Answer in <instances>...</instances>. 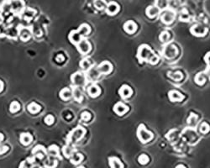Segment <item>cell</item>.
<instances>
[{
	"instance_id": "cell-1",
	"label": "cell",
	"mask_w": 210,
	"mask_h": 168,
	"mask_svg": "<svg viewBox=\"0 0 210 168\" xmlns=\"http://www.w3.org/2000/svg\"><path fill=\"white\" fill-rule=\"evenodd\" d=\"M137 57L140 62H147L152 65L156 64L159 61L157 56L153 53L152 50L147 45H142L139 47Z\"/></svg>"
},
{
	"instance_id": "cell-2",
	"label": "cell",
	"mask_w": 210,
	"mask_h": 168,
	"mask_svg": "<svg viewBox=\"0 0 210 168\" xmlns=\"http://www.w3.org/2000/svg\"><path fill=\"white\" fill-rule=\"evenodd\" d=\"M137 136L142 143H147L153 139V134L147 130L144 125H140L137 130Z\"/></svg>"
},
{
	"instance_id": "cell-3",
	"label": "cell",
	"mask_w": 210,
	"mask_h": 168,
	"mask_svg": "<svg viewBox=\"0 0 210 168\" xmlns=\"http://www.w3.org/2000/svg\"><path fill=\"white\" fill-rule=\"evenodd\" d=\"M85 133H86V130L83 127L79 126L77 128L74 129L69 134V135L67 136V140L69 143H76L79 141L84 136Z\"/></svg>"
},
{
	"instance_id": "cell-4",
	"label": "cell",
	"mask_w": 210,
	"mask_h": 168,
	"mask_svg": "<svg viewBox=\"0 0 210 168\" xmlns=\"http://www.w3.org/2000/svg\"><path fill=\"white\" fill-rule=\"evenodd\" d=\"M176 14L172 9H166L161 14V20L166 25H170L173 22Z\"/></svg>"
},
{
	"instance_id": "cell-5",
	"label": "cell",
	"mask_w": 210,
	"mask_h": 168,
	"mask_svg": "<svg viewBox=\"0 0 210 168\" xmlns=\"http://www.w3.org/2000/svg\"><path fill=\"white\" fill-rule=\"evenodd\" d=\"M208 30L209 29L207 27L203 26L202 25H199V24H197V25H193L190 31L191 33L197 37H203L206 35V34L208 33Z\"/></svg>"
},
{
	"instance_id": "cell-6",
	"label": "cell",
	"mask_w": 210,
	"mask_h": 168,
	"mask_svg": "<svg viewBox=\"0 0 210 168\" xmlns=\"http://www.w3.org/2000/svg\"><path fill=\"white\" fill-rule=\"evenodd\" d=\"M177 53H178V50L177 46L172 44L167 45L163 50V56L167 59H172L177 55Z\"/></svg>"
},
{
	"instance_id": "cell-7",
	"label": "cell",
	"mask_w": 210,
	"mask_h": 168,
	"mask_svg": "<svg viewBox=\"0 0 210 168\" xmlns=\"http://www.w3.org/2000/svg\"><path fill=\"white\" fill-rule=\"evenodd\" d=\"M87 82V77L83 72H76L72 76V83L77 86H83Z\"/></svg>"
},
{
	"instance_id": "cell-8",
	"label": "cell",
	"mask_w": 210,
	"mask_h": 168,
	"mask_svg": "<svg viewBox=\"0 0 210 168\" xmlns=\"http://www.w3.org/2000/svg\"><path fill=\"white\" fill-rule=\"evenodd\" d=\"M182 137L184 138V140L187 142L188 141H196V139L198 138L197 133L193 129V127L190 128H187L185 129L182 131Z\"/></svg>"
},
{
	"instance_id": "cell-9",
	"label": "cell",
	"mask_w": 210,
	"mask_h": 168,
	"mask_svg": "<svg viewBox=\"0 0 210 168\" xmlns=\"http://www.w3.org/2000/svg\"><path fill=\"white\" fill-rule=\"evenodd\" d=\"M76 46L77 47L78 51L81 54L85 55V54H88L91 51V45H90V43L87 40H84V39L83 40L82 39Z\"/></svg>"
},
{
	"instance_id": "cell-10",
	"label": "cell",
	"mask_w": 210,
	"mask_h": 168,
	"mask_svg": "<svg viewBox=\"0 0 210 168\" xmlns=\"http://www.w3.org/2000/svg\"><path fill=\"white\" fill-rule=\"evenodd\" d=\"M97 69L98 70V72L100 74H109L113 70V66L110 62H109L108 61L103 62L98 65V67H97Z\"/></svg>"
},
{
	"instance_id": "cell-11",
	"label": "cell",
	"mask_w": 210,
	"mask_h": 168,
	"mask_svg": "<svg viewBox=\"0 0 210 168\" xmlns=\"http://www.w3.org/2000/svg\"><path fill=\"white\" fill-rule=\"evenodd\" d=\"M119 11V5L116 2H110L107 4L106 7V13L109 15H115Z\"/></svg>"
},
{
	"instance_id": "cell-12",
	"label": "cell",
	"mask_w": 210,
	"mask_h": 168,
	"mask_svg": "<svg viewBox=\"0 0 210 168\" xmlns=\"http://www.w3.org/2000/svg\"><path fill=\"white\" fill-rule=\"evenodd\" d=\"M32 152H33V154H34L37 158H39L40 160H42L43 158L46 156V154H47L46 150L45 149V147L42 146H37L35 147Z\"/></svg>"
},
{
	"instance_id": "cell-13",
	"label": "cell",
	"mask_w": 210,
	"mask_h": 168,
	"mask_svg": "<svg viewBox=\"0 0 210 168\" xmlns=\"http://www.w3.org/2000/svg\"><path fill=\"white\" fill-rule=\"evenodd\" d=\"M168 97L172 102H181L184 98V96L182 93H180L177 90H172L169 92Z\"/></svg>"
},
{
	"instance_id": "cell-14",
	"label": "cell",
	"mask_w": 210,
	"mask_h": 168,
	"mask_svg": "<svg viewBox=\"0 0 210 168\" xmlns=\"http://www.w3.org/2000/svg\"><path fill=\"white\" fill-rule=\"evenodd\" d=\"M129 110V108L123 103H117L114 107V111L118 115H124Z\"/></svg>"
},
{
	"instance_id": "cell-15",
	"label": "cell",
	"mask_w": 210,
	"mask_h": 168,
	"mask_svg": "<svg viewBox=\"0 0 210 168\" xmlns=\"http://www.w3.org/2000/svg\"><path fill=\"white\" fill-rule=\"evenodd\" d=\"M124 30L126 33L128 34H134L135 32L137 30V25L132 20H129L126 22L125 24L124 25Z\"/></svg>"
},
{
	"instance_id": "cell-16",
	"label": "cell",
	"mask_w": 210,
	"mask_h": 168,
	"mask_svg": "<svg viewBox=\"0 0 210 168\" xmlns=\"http://www.w3.org/2000/svg\"><path fill=\"white\" fill-rule=\"evenodd\" d=\"M119 93V95H120L121 98L125 99V98H130L131 96L133 91L130 88V87H129L127 85H124V86L121 87Z\"/></svg>"
},
{
	"instance_id": "cell-17",
	"label": "cell",
	"mask_w": 210,
	"mask_h": 168,
	"mask_svg": "<svg viewBox=\"0 0 210 168\" xmlns=\"http://www.w3.org/2000/svg\"><path fill=\"white\" fill-rule=\"evenodd\" d=\"M88 94H89L90 97H92V98H96V97H98V96L100 94V93H101V89H100V88L98 86V85L93 84V85L90 86L89 88H88Z\"/></svg>"
},
{
	"instance_id": "cell-18",
	"label": "cell",
	"mask_w": 210,
	"mask_h": 168,
	"mask_svg": "<svg viewBox=\"0 0 210 168\" xmlns=\"http://www.w3.org/2000/svg\"><path fill=\"white\" fill-rule=\"evenodd\" d=\"M160 11H161V9L158 8L157 6H149L146 9V15L148 17L154 18V17H156L160 13Z\"/></svg>"
},
{
	"instance_id": "cell-19",
	"label": "cell",
	"mask_w": 210,
	"mask_h": 168,
	"mask_svg": "<svg viewBox=\"0 0 210 168\" xmlns=\"http://www.w3.org/2000/svg\"><path fill=\"white\" fill-rule=\"evenodd\" d=\"M94 65V62L90 59V58H85L80 62V67L83 69L84 71H88Z\"/></svg>"
},
{
	"instance_id": "cell-20",
	"label": "cell",
	"mask_w": 210,
	"mask_h": 168,
	"mask_svg": "<svg viewBox=\"0 0 210 168\" xmlns=\"http://www.w3.org/2000/svg\"><path fill=\"white\" fill-rule=\"evenodd\" d=\"M69 40L72 44L77 45L82 40V36L79 35L77 30H72V31H71L70 35H69Z\"/></svg>"
},
{
	"instance_id": "cell-21",
	"label": "cell",
	"mask_w": 210,
	"mask_h": 168,
	"mask_svg": "<svg viewBox=\"0 0 210 168\" xmlns=\"http://www.w3.org/2000/svg\"><path fill=\"white\" fill-rule=\"evenodd\" d=\"M100 72H98V69H94L93 67H91L88 70V77L91 82H94L99 77Z\"/></svg>"
},
{
	"instance_id": "cell-22",
	"label": "cell",
	"mask_w": 210,
	"mask_h": 168,
	"mask_svg": "<svg viewBox=\"0 0 210 168\" xmlns=\"http://www.w3.org/2000/svg\"><path fill=\"white\" fill-rule=\"evenodd\" d=\"M77 30V32L79 33V35H80L82 37L86 36V35H88L90 33V31H91V28H90V26L88 25H87V24H83L82 25H80V27H79Z\"/></svg>"
},
{
	"instance_id": "cell-23",
	"label": "cell",
	"mask_w": 210,
	"mask_h": 168,
	"mask_svg": "<svg viewBox=\"0 0 210 168\" xmlns=\"http://www.w3.org/2000/svg\"><path fill=\"white\" fill-rule=\"evenodd\" d=\"M12 9L15 13H19L24 8V2L22 0H14L12 2Z\"/></svg>"
},
{
	"instance_id": "cell-24",
	"label": "cell",
	"mask_w": 210,
	"mask_h": 168,
	"mask_svg": "<svg viewBox=\"0 0 210 168\" xmlns=\"http://www.w3.org/2000/svg\"><path fill=\"white\" fill-rule=\"evenodd\" d=\"M31 135L29 133H23L20 135V142L24 146H29L32 141Z\"/></svg>"
},
{
	"instance_id": "cell-25",
	"label": "cell",
	"mask_w": 210,
	"mask_h": 168,
	"mask_svg": "<svg viewBox=\"0 0 210 168\" xmlns=\"http://www.w3.org/2000/svg\"><path fill=\"white\" fill-rule=\"evenodd\" d=\"M20 39L23 41H27L30 39V36H31V33L30 31L26 29V28H23L21 29L20 32Z\"/></svg>"
},
{
	"instance_id": "cell-26",
	"label": "cell",
	"mask_w": 210,
	"mask_h": 168,
	"mask_svg": "<svg viewBox=\"0 0 210 168\" xmlns=\"http://www.w3.org/2000/svg\"><path fill=\"white\" fill-rule=\"evenodd\" d=\"M72 91L69 89V88H63V89L61 91V93H60V97H61V98L63 100L70 99V98H72Z\"/></svg>"
},
{
	"instance_id": "cell-27",
	"label": "cell",
	"mask_w": 210,
	"mask_h": 168,
	"mask_svg": "<svg viewBox=\"0 0 210 168\" xmlns=\"http://www.w3.org/2000/svg\"><path fill=\"white\" fill-rule=\"evenodd\" d=\"M109 161L111 167H124V165L122 164L120 160H119L117 157H109Z\"/></svg>"
},
{
	"instance_id": "cell-28",
	"label": "cell",
	"mask_w": 210,
	"mask_h": 168,
	"mask_svg": "<svg viewBox=\"0 0 210 168\" xmlns=\"http://www.w3.org/2000/svg\"><path fill=\"white\" fill-rule=\"evenodd\" d=\"M70 158H71V161H72V163L74 164V165H77V164H78V163H80L83 161V155H82L81 153L73 152V154L72 155V156Z\"/></svg>"
},
{
	"instance_id": "cell-29",
	"label": "cell",
	"mask_w": 210,
	"mask_h": 168,
	"mask_svg": "<svg viewBox=\"0 0 210 168\" xmlns=\"http://www.w3.org/2000/svg\"><path fill=\"white\" fill-rule=\"evenodd\" d=\"M93 4H94V6L96 7V9H98V10H102V9H106L107 4H108L106 0H94Z\"/></svg>"
},
{
	"instance_id": "cell-30",
	"label": "cell",
	"mask_w": 210,
	"mask_h": 168,
	"mask_svg": "<svg viewBox=\"0 0 210 168\" xmlns=\"http://www.w3.org/2000/svg\"><path fill=\"white\" fill-rule=\"evenodd\" d=\"M72 95H73L74 99L76 100V101H77L79 103L83 101V93H82V92L79 90L78 88H75V89H73Z\"/></svg>"
},
{
	"instance_id": "cell-31",
	"label": "cell",
	"mask_w": 210,
	"mask_h": 168,
	"mask_svg": "<svg viewBox=\"0 0 210 168\" xmlns=\"http://www.w3.org/2000/svg\"><path fill=\"white\" fill-rule=\"evenodd\" d=\"M195 83L198 84V85H203L205 83V80H206V78H205V75L203 73H202V72H199V73H198L197 75H196V77H195Z\"/></svg>"
},
{
	"instance_id": "cell-32",
	"label": "cell",
	"mask_w": 210,
	"mask_h": 168,
	"mask_svg": "<svg viewBox=\"0 0 210 168\" xmlns=\"http://www.w3.org/2000/svg\"><path fill=\"white\" fill-rule=\"evenodd\" d=\"M197 121H198V116H197V114H191L190 116L188 117V120H187V123H188V125L190 127H193L194 125H196Z\"/></svg>"
},
{
	"instance_id": "cell-33",
	"label": "cell",
	"mask_w": 210,
	"mask_h": 168,
	"mask_svg": "<svg viewBox=\"0 0 210 168\" xmlns=\"http://www.w3.org/2000/svg\"><path fill=\"white\" fill-rule=\"evenodd\" d=\"M74 151H74L73 148H72V147H71V146H67L64 147V148H63V150H62L63 155L65 156V157H67V158L71 157V156H72V155L73 154Z\"/></svg>"
},
{
	"instance_id": "cell-34",
	"label": "cell",
	"mask_w": 210,
	"mask_h": 168,
	"mask_svg": "<svg viewBox=\"0 0 210 168\" xmlns=\"http://www.w3.org/2000/svg\"><path fill=\"white\" fill-rule=\"evenodd\" d=\"M28 110L30 111L31 114H36L41 110V106L35 104V103H31L28 106Z\"/></svg>"
},
{
	"instance_id": "cell-35",
	"label": "cell",
	"mask_w": 210,
	"mask_h": 168,
	"mask_svg": "<svg viewBox=\"0 0 210 168\" xmlns=\"http://www.w3.org/2000/svg\"><path fill=\"white\" fill-rule=\"evenodd\" d=\"M49 154L53 157H60L59 156V148L56 146H51L49 147Z\"/></svg>"
},
{
	"instance_id": "cell-36",
	"label": "cell",
	"mask_w": 210,
	"mask_h": 168,
	"mask_svg": "<svg viewBox=\"0 0 210 168\" xmlns=\"http://www.w3.org/2000/svg\"><path fill=\"white\" fill-rule=\"evenodd\" d=\"M169 4L168 0H156V6H157L160 9H165Z\"/></svg>"
},
{
	"instance_id": "cell-37",
	"label": "cell",
	"mask_w": 210,
	"mask_h": 168,
	"mask_svg": "<svg viewBox=\"0 0 210 168\" xmlns=\"http://www.w3.org/2000/svg\"><path fill=\"white\" fill-rule=\"evenodd\" d=\"M56 165H57V161L54 159L53 156H51L45 163V166L48 167H56Z\"/></svg>"
},
{
	"instance_id": "cell-38",
	"label": "cell",
	"mask_w": 210,
	"mask_h": 168,
	"mask_svg": "<svg viewBox=\"0 0 210 168\" xmlns=\"http://www.w3.org/2000/svg\"><path fill=\"white\" fill-rule=\"evenodd\" d=\"M210 130V126L207 124V123H202L199 126V131L202 134H207L208 132Z\"/></svg>"
},
{
	"instance_id": "cell-39",
	"label": "cell",
	"mask_w": 210,
	"mask_h": 168,
	"mask_svg": "<svg viewBox=\"0 0 210 168\" xmlns=\"http://www.w3.org/2000/svg\"><path fill=\"white\" fill-rule=\"evenodd\" d=\"M20 105L18 102L14 101L13 103H11L10 107H9V110L11 113H16L17 111L20 110Z\"/></svg>"
},
{
	"instance_id": "cell-40",
	"label": "cell",
	"mask_w": 210,
	"mask_h": 168,
	"mask_svg": "<svg viewBox=\"0 0 210 168\" xmlns=\"http://www.w3.org/2000/svg\"><path fill=\"white\" fill-rule=\"evenodd\" d=\"M168 76L170 77H172L173 80H175V81H177V82H178V81H180L181 79L182 78V73L180 72H173V73L169 72Z\"/></svg>"
},
{
	"instance_id": "cell-41",
	"label": "cell",
	"mask_w": 210,
	"mask_h": 168,
	"mask_svg": "<svg viewBox=\"0 0 210 168\" xmlns=\"http://www.w3.org/2000/svg\"><path fill=\"white\" fill-rule=\"evenodd\" d=\"M169 37H170V35L167 31H163L161 33L160 36H159V39H160V41L161 43H166V42L168 41L169 40Z\"/></svg>"
},
{
	"instance_id": "cell-42",
	"label": "cell",
	"mask_w": 210,
	"mask_h": 168,
	"mask_svg": "<svg viewBox=\"0 0 210 168\" xmlns=\"http://www.w3.org/2000/svg\"><path fill=\"white\" fill-rule=\"evenodd\" d=\"M138 161L141 165H146V164L149 162V157L147 156L146 154H142L138 158Z\"/></svg>"
},
{
	"instance_id": "cell-43",
	"label": "cell",
	"mask_w": 210,
	"mask_h": 168,
	"mask_svg": "<svg viewBox=\"0 0 210 168\" xmlns=\"http://www.w3.org/2000/svg\"><path fill=\"white\" fill-rule=\"evenodd\" d=\"M189 20V14L188 13V11L186 9H183V10L181 12V14H180V20L183 21V22H186V21H188Z\"/></svg>"
},
{
	"instance_id": "cell-44",
	"label": "cell",
	"mask_w": 210,
	"mask_h": 168,
	"mask_svg": "<svg viewBox=\"0 0 210 168\" xmlns=\"http://www.w3.org/2000/svg\"><path fill=\"white\" fill-rule=\"evenodd\" d=\"M81 118H82L83 120L87 122V121H89L91 119V114H90V113L85 111V112H83V114L81 115Z\"/></svg>"
},
{
	"instance_id": "cell-45",
	"label": "cell",
	"mask_w": 210,
	"mask_h": 168,
	"mask_svg": "<svg viewBox=\"0 0 210 168\" xmlns=\"http://www.w3.org/2000/svg\"><path fill=\"white\" fill-rule=\"evenodd\" d=\"M54 117L52 115H48L45 118V122L46 124H47L48 125H51L53 123H54Z\"/></svg>"
},
{
	"instance_id": "cell-46",
	"label": "cell",
	"mask_w": 210,
	"mask_h": 168,
	"mask_svg": "<svg viewBox=\"0 0 210 168\" xmlns=\"http://www.w3.org/2000/svg\"><path fill=\"white\" fill-rule=\"evenodd\" d=\"M180 2H181V0H170L169 4H170V5L172 6V8H177L180 4Z\"/></svg>"
},
{
	"instance_id": "cell-47",
	"label": "cell",
	"mask_w": 210,
	"mask_h": 168,
	"mask_svg": "<svg viewBox=\"0 0 210 168\" xmlns=\"http://www.w3.org/2000/svg\"><path fill=\"white\" fill-rule=\"evenodd\" d=\"M8 150H9V147L6 146H0V155H2V154H4L6 151H8Z\"/></svg>"
},
{
	"instance_id": "cell-48",
	"label": "cell",
	"mask_w": 210,
	"mask_h": 168,
	"mask_svg": "<svg viewBox=\"0 0 210 168\" xmlns=\"http://www.w3.org/2000/svg\"><path fill=\"white\" fill-rule=\"evenodd\" d=\"M64 59H65V57H64V56H63L62 54H59L56 57V60L58 62H62L63 61H64Z\"/></svg>"
},
{
	"instance_id": "cell-49",
	"label": "cell",
	"mask_w": 210,
	"mask_h": 168,
	"mask_svg": "<svg viewBox=\"0 0 210 168\" xmlns=\"http://www.w3.org/2000/svg\"><path fill=\"white\" fill-rule=\"evenodd\" d=\"M205 61H206L207 64L210 66V52L207 53V55L205 56Z\"/></svg>"
},
{
	"instance_id": "cell-50",
	"label": "cell",
	"mask_w": 210,
	"mask_h": 168,
	"mask_svg": "<svg viewBox=\"0 0 210 168\" xmlns=\"http://www.w3.org/2000/svg\"><path fill=\"white\" fill-rule=\"evenodd\" d=\"M3 88H4V83L2 81H0V92H2Z\"/></svg>"
},
{
	"instance_id": "cell-51",
	"label": "cell",
	"mask_w": 210,
	"mask_h": 168,
	"mask_svg": "<svg viewBox=\"0 0 210 168\" xmlns=\"http://www.w3.org/2000/svg\"><path fill=\"white\" fill-rule=\"evenodd\" d=\"M3 140H4V135H2V134L0 133V142L2 141Z\"/></svg>"
},
{
	"instance_id": "cell-52",
	"label": "cell",
	"mask_w": 210,
	"mask_h": 168,
	"mask_svg": "<svg viewBox=\"0 0 210 168\" xmlns=\"http://www.w3.org/2000/svg\"><path fill=\"white\" fill-rule=\"evenodd\" d=\"M185 167V166H183V165H178V166H177V167Z\"/></svg>"
},
{
	"instance_id": "cell-53",
	"label": "cell",
	"mask_w": 210,
	"mask_h": 168,
	"mask_svg": "<svg viewBox=\"0 0 210 168\" xmlns=\"http://www.w3.org/2000/svg\"><path fill=\"white\" fill-rule=\"evenodd\" d=\"M4 0H0V4H2V3L4 2Z\"/></svg>"
}]
</instances>
